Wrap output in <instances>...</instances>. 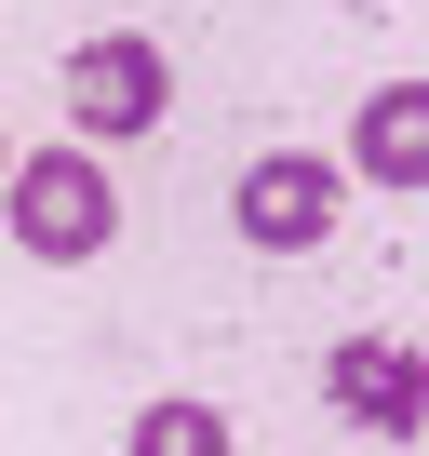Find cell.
Instances as JSON below:
<instances>
[{
	"label": "cell",
	"instance_id": "cell-1",
	"mask_svg": "<svg viewBox=\"0 0 429 456\" xmlns=\"http://www.w3.org/2000/svg\"><path fill=\"white\" fill-rule=\"evenodd\" d=\"M0 215H14V256H41V269H94L121 242V188L94 148H28L0 175Z\"/></svg>",
	"mask_w": 429,
	"mask_h": 456
},
{
	"label": "cell",
	"instance_id": "cell-2",
	"mask_svg": "<svg viewBox=\"0 0 429 456\" xmlns=\"http://www.w3.org/2000/svg\"><path fill=\"white\" fill-rule=\"evenodd\" d=\"M68 121H81V148H134L161 108H174V68H161V41H134V28H94L81 54H68Z\"/></svg>",
	"mask_w": 429,
	"mask_h": 456
},
{
	"label": "cell",
	"instance_id": "cell-3",
	"mask_svg": "<svg viewBox=\"0 0 429 456\" xmlns=\"http://www.w3.org/2000/svg\"><path fill=\"white\" fill-rule=\"evenodd\" d=\"M229 215H242V242H255V256H322V242H336V215H349V175H336L322 148H269V161H242Z\"/></svg>",
	"mask_w": 429,
	"mask_h": 456
},
{
	"label": "cell",
	"instance_id": "cell-4",
	"mask_svg": "<svg viewBox=\"0 0 429 456\" xmlns=\"http://www.w3.org/2000/svg\"><path fill=\"white\" fill-rule=\"evenodd\" d=\"M322 403H336L349 429L402 443V429H429V362H416L402 336H336V349H322Z\"/></svg>",
	"mask_w": 429,
	"mask_h": 456
},
{
	"label": "cell",
	"instance_id": "cell-5",
	"mask_svg": "<svg viewBox=\"0 0 429 456\" xmlns=\"http://www.w3.org/2000/svg\"><path fill=\"white\" fill-rule=\"evenodd\" d=\"M336 175H362V188H429V81H376L362 108H349V161Z\"/></svg>",
	"mask_w": 429,
	"mask_h": 456
},
{
	"label": "cell",
	"instance_id": "cell-6",
	"mask_svg": "<svg viewBox=\"0 0 429 456\" xmlns=\"http://www.w3.org/2000/svg\"><path fill=\"white\" fill-rule=\"evenodd\" d=\"M121 456H229V416H214L201 389H161V403H134Z\"/></svg>",
	"mask_w": 429,
	"mask_h": 456
},
{
	"label": "cell",
	"instance_id": "cell-7",
	"mask_svg": "<svg viewBox=\"0 0 429 456\" xmlns=\"http://www.w3.org/2000/svg\"><path fill=\"white\" fill-rule=\"evenodd\" d=\"M0 175H14V161H0Z\"/></svg>",
	"mask_w": 429,
	"mask_h": 456
}]
</instances>
